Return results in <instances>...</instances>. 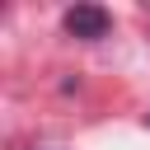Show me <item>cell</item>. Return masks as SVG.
<instances>
[{"mask_svg": "<svg viewBox=\"0 0 150 150\" xmlns=\"http://www.w3.org/2000/svg\"><path fill=\"white\" fill-rule=\"evenodd\" d=\"M145 122H150V117H145Z\"/></svg>", "mask_w": 150, "mask_h": 150, "instance_id": "7a4b0ae2", "label": "cell"}, {"mask_svg": "<svg viewBox=\"0 0 150 150\" xmlns=\"http://www.w3.org/2000/svg\"><path fill=\"white\" fill-rule=\"evenodd\" d=\"M108 28H112V14L103 9V5H70L66 9V33L70 38H80V42H98V38H108Z\"/></svg>", "mask_w": 150, "mask_h": 150, "instance_id": "6da1fadb", "label": "cell"}]
</instances>
